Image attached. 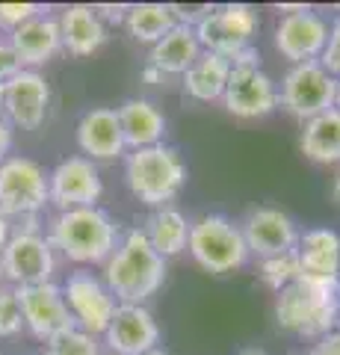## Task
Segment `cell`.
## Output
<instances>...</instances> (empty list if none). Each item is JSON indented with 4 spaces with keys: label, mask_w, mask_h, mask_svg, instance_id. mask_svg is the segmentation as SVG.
Returning <instances> with one entry per match:
<instances>
[{
    "label": "cell",
    "mask_w": 340,
    "mask_h": 355,
    "mask_svg": "<svg viewBox=\"0 0 340 355\" xmlns=\"http://www.w3.org/2000/svg\"><path fill=\"white\" fill-rule=\"evenodd\" d=\"M122 231L125 228L101 205L62 210V214H53L45 225V234L53 252L69 263H74V270L104 266L109 254L116 252L118 240H122Z\"/></svg>",
    "instance_id": "1"
},
{
    "label": "cell",
    "mask_w": 340,
    "mask_h": 355,
    "mask_svg": "<svg viewBox=\"0 0 340 355\" xmlns=\"http://www.w3.org/2000/svg\"><path fill=\"white\" fill-rule=\"evenodd\" d=\"M169 261L160 258L142 228H125L116 252L101 266V279L118 305H145L166 282Z\"/></svg>",
    "instance_id": "2"
},
{
    "label": "cell",
    "mask_w": 340,
    "mask_h": 355,
    "mask_svg": "<svg viewBox=\"0 0 340 355\" xmlns=\"http://www.w3.org/2000/svg\"><path fill=\"white\" fill-rule=\"evenodd\" d=\"M276 323L281 331L316 340L340 329V282L296 279L276 296Z\"/></svg>",
    "instance_id": "3"
},
{
    "label": "cell",
    "mask_w": 340,
    "mask_h": 355,
    "mask_svg": "<svg viewBox=\"0 0 340 355\" xmlns=\"http://www.w3.org/2000/svg\"><path fill=\"white\" fill-rule=\"evenodd\" d=\"M186 163L181 151L160 142L151 148H136L125 154V184L142 207H169L186 187Z\"/></svg>",
    "instance_id": "4"
},
{
    "label": "cell",
    "mask_w": 340,
    "mask_h": 355,
    "mask_svg": "<svg viewBox=\"0 0 340 355\" xmlns=\"http://www.w3.org/2000/svg\"><path fill=\"white\" fill-rule=\"evenodd\" d=\"M0 266L9 287H30L57 282L60 254L42 225V216H27L12 222V237L0 252Z\"/></svg>",
    "instance_id": "5"
},
{
    "label": "cell",
    "mask_w": 340,
    "mask_h": 355,
    "mask_svg": "<svg viewBox=\"0 0 340 355\" xmlns=\"http://www.w3.org/2000/svg\"><path fill=\"white\" fill-rule=\"evenodd\" d=\"M186 252L211 275L237 272L251 258L246 249L243 231H240V222L228 219L225 214H204L199 219H193Z\"/></svg>",
    "instance_id": "6"
},
{
    "label": "cell",
    "mask_w": 340,
    "mask_h": 355,
    "mask_svg": "<svg viewBox=\"0 0 340 355\" xmlns=\"http://www.w3.org/2000/svg\"><path fill=\"white\" fill-rule=\"evenodd\" d=\"M222 107L234 119H243V121L267 119L269 113L278 110V80H272L263 71L260 53L255 44L231 60V74H228Z\"/></svg>",
    "instance_id": "7"
},
{
    "label": "cell",
    "mask_w": 340,
    "mask_h": 355,
    "mask_svg": "<svg viewBox=\"0 0 340 355\" xmlns=\"http://www.w3.org/2000/svg\"><path fill=\"white\" fill-rule=\"evenodd\" d=\"M193 27L202 42V51L234 60L237 53L251 48V42H255L258 30H260V15H258V9L249 3L204 6Z\"/></svg>",
    "instance_id": "8"
},
{
    "label": "cell",
    "mask_w": 340,
    "mask_h": 355,
    "mask_svg": "<svg viewBox=\"0 0 340 355\" xmlns=\"http://www.w3.org/2000/svg\"><path fill=\"white\" fill-rule=\"evenodd\" d=\"M51 207L48 169L24 154L0 160V214L9 219L42 216Z\"/></svg>",
    "instance_id": "9"
},
{
    "label": "cell",
    "mask_w": 340,
    "mask_h": 355,
    "mask_svg": "<svg viewBox=\"0 0 340 355\" xmlns=\"http://www.w3.org/2000/svg\"><path fill=\"white\" fill-rule=\"evenodd\" d=\"M337 101V77L328 74L320 60L290 65L278 80V107L293 119L308 121L332 110Z\"/></svg>",
    "instance_id": "10"
},
{
    "label": "cell",
    "mask_w": 340,
    "mask_h": 355,
    "mask_svg": "<svg viewBox=\"0 0 340 355\" xmlns=\"http://www.w3.org/2000/svg\"><path fill=\"white\" fill-rule=\"evenodd\" d=\"M60 287H62L65 305H69V314L74 320V329L101 338L118 308L116 296L109 293V287L101 279V272L71 270Z\"/></svg>",
    "instance_id": "11"
},
{
    "label": "cell",
    "mask_w": 340,
    "mask_h": 355,
    "mask_svg": "<svg viewBox=\"0 0 340 355\" xmlns=\"http://www.w3.org/2000/svg\"><path fill=\"white\" fill-rule=\"evenodd\" d=\"M48 193L53 214L62 210H80V207H98L104 196V178L98 163H92L83 154L62 157L48 172Z\"/></svg>",
    "instance_id": "12"
},
{
    "label": "cell",
    "mask_w": 340,
    "mask_h": 355,
    "mask_svg": "<svg viewBox=\"0 0 340 355\" xmlns=\"http://www.w3.org/2000/svg\"><path fill=\"white\" fill-rule=\"evenodd\" d=\"M24 317V331H30L42 347L48 340L65 335L74 329V320L69 314V305L62 299V287L57 282L48 284H30V287H12Z\"/></svg>",
    "instance_id": "13"
},
{
    "label": "cell",
    "mask_w": 340,
    "mask_h": 355,
    "mask_svg": "<svg viewBox=\"0 0 340 355\" xmlns=\"http://www.w3.org/2000/svg\"><path fill=\"white\" fill-rule=\"evenodd\" d=\"M51 110V83L42 71L18 69L3 83L0 113L15 130H39L48 121Z\"/></svg>",
    "instance_id": "14"
},
{
    "label": "cell",
    "mask_w": 340,
    "mask_h": 355,
    "mask_svg": "<svg viewBox=\"0 0 340 355\" xmlns=\"http://www.w3.org/2000/svg\"><path fill=\"white\" fill-rule=\"evenodd\" d=\"M272 42H276V51L281 53V60H287L290 65L314 62L325 51L328 18L323 12H316L314 6H302L299 12L278 15Z\"/></svg>",
    "instance_id": "15"
},
{
    "label": "cell",
    "mask_w": 340,
    "mask_h": 355,
    "mask_svg": "<svg viewBox=\"0 0 340 355\" xmlns=\"http://www.w3.org/2000/svg\"><path fill=\"white\" fill-rule=\"evenodd\" d=\"M240 231H243L246 249L255 258H272V254H287L296 252V243H299L302 228L296 225V219L290 214H284L281 207H251L246 219L240 222Z\"/></svg>",
    "instance_id": "16"
},
{
    "label": "cell",
    "mask_w": 340,
    "mask_h": 355,
    "mask_svg": "<svg viewBox=\"0 0 340 355\" xmlns=\"http://www.w3.org/2000/svg\"><path fill=\"white\" fill-rule=\"evenodd\" d=\"M160 323L148 305H118L101 335L109 355H145L160 347Z\"/></svg>",
    "instance_id": "17"
},
{
    "label": "cell",
    "mask_w": 340,
    "mask_h": 355,
    "mask_svg": "<svg viewBox=\"0 0 340 355\" xmlns=\"http://www.w3.org/2000/svg\"><path fill=\"white\" fill-rule=\"evenodd\" d=\"M6 39L15 53L18 69H30V71H42L62 51L60 21H57V12H51V9L24 21V24L9 33Z\"/></svg>",
    "instance_id": "18"
},
{
    "label": "cell",
    "mask_w": 340,
    "mask_h": 355,
    "mask_svg": "<svg viewBox=\"0 0 340 355\" xmlns=\"http://www.w3.org/2000/svg\"><path fill=\"white\" fill-rule=\"evenodd\" d=\"M74 139L83 157H89L92 163H109V160H125L127 146H125V133L118 125L116 107H92L80 116L78 128H74Z\"/></svg>",
    "instance_id": "19"
},
{
    "label": "cell",
    "mask_w": 340,
    "mask_h": 355,
    "mask_svg": "<svg viewBox=\"0 0 340 355\" xmlns=\"http://www.w3.org/2000/svg\"><path fill=\"white\" fill-rule=\"evenodd\" d=\"M60 33H62V51H69L71 57L86 60L98 53L107 44L109 33L104 18L98 15L92 3H69L57 12Z\"/></svg>",
    "instance_id": "20"
},
{
    "label": "cell",
    "mask_w": 340,
    "mask_h": 355,
    "mask_svg": "<svg viewBox=\"0 0 340 355\" xmlns=\"http://www.w3.org/2000/svg\"><path fill=\"white\" fill-rule=\"evenodd\" d=\"M296 263L302 279L332 282L340 272V234L328 225L305 228L296 243Z\"/></svg>",
    "instance_id": "21"
},
{
    "label": "cell",
    "mask_w": 340,
    "mask_h": 355,
    "mask_svg": "<svg viewBox=\"0 0 340 355\" xmlns=\"http://www.w3.org/2000/svg\"><path fill=\"white\" fill-rule=\"evenodd\" d=\"M202 42L195 36V27L190 21H178L166 36H163L157 44L148 48V62L151 69H157L163 77H184V71L202 57Z\"/></svg>",
    "instance_id": "22"
},
{
    "label": "cell",
    "mask_w": 340,
    "mask_h": 355,
    "mask_svg": "<svg viewBox=\"0 0 340 355\" xmlns=\"http://www.w3.org/2000/svg\"><path fill=\"white\" fill-rule=\"evenodd\" d=\"M116 113H118V125H122V133H125L127 151L151 148V146L166 142L169 121L154 101H148V98H127L122 107H116Z\"/></svg>",
    "instance_id": "23"
},
{
    "label": "cell",
    "mask_w": 340,
    "mask_h": 355,
    "mask_svg": "<svg viewBox=\"0 0 340 355\" xmlns=\"http://www.w3.org/2000/svg\"><path fill=\"white\" fill-rule=\"evenodd\" d=\"M142 234L145 240L154 246V252L160 258H178V254L186 252L190 246V228H193V219H186L184 210H178L175 205L169 207H157V210H148L145 222H142Z\"/></svg>",
    "instance_id": "24"
},
{
    "label": "cell",
    "mask_w": 340,
    "mask_h": 355,
    "mask_svg": "<svg viewBox=\"0 0 340 355\" xmlns=\"http://www.w3.org/2000/svg\"><path fill=\"white\" fill-rule=\"evenodd\" d=\"M228 74H231V60L204 51L181 77L184 95L193 98V101H199V104L222 101L225 86H228Z\"/></svg>",
    "instance_id": "25"
},
{
    "label": "cell",
    "mask_w": 340,
    "mask_h": 355,
    "mask_svg": "<svg viewBox=\"0 0 340 355\" xmlns=\"http://www.w3.org/2000/svg\"><path fill=\"white\" fill-rule=\"evenodd\" d=\"M299 148L311 163L340 166V110L337 107L302 121Z\"/></svg>",
    "instance_id": "26"
},
{
    "label": "cell",
    "mask_w": 340,
    "mask_h": 355,
    "mask_svg": "<svg viewBox=\"0 0 340 355\" xmlns=\"http://www.w3.org/2000/svg\"><path fill=\"white\" fill-rule=\"evenodd\" d=\"M181 21V9L172 3H130L122 27L136 44H157Z\"/></svg>",
    "instance_id": "27"
},
{
    "label": "cell",
    "mask_w": 340,
    "mask_h": 355,
    "mask_svg": "<svg viewBox=\"0 0 340 355\" xmlns=\"http://www.w3.org/2000/svg\"><path fill=\"white\" fill-rule=\"evenodd\" d=\"M258 279L263 282V287L272 293H281L284 287H290L299 279V263H296V254H272V258H260L258 261Z\"/></svg>",
    "instance_id": "28"
},
{
    "label": "cell",
    "mask_w": 340,
    "mask_h": 355,
    "mask_svg": "<svg viewBox=\"0 0 340 355\" xmlns=\"http://www.w3.org/2000/svg\"><path fill=\"white\" fill-rule=\"evenodd\" d=\"M45 355H109L104 340L80 329H69L65 335L45 343Z\"/></svg>",
    "instance_id": "29"
},
{
    "label": "cell",
    "mask_w": 340,
    "mask_h": 355,
    "mask_svg": "<svg viewBox=\"0 0 340 355\" xmlns=\"http://www.w3.org/2000/svg\"><path fill=\"white\" fill-rule=\"evenodd\" d=\"M24 331V317L12 287H0V340H12Z\"/></svg>",
    "instance_id": "30"
},
{
    "label": "cell",
    "mask_w": 340,
    "mask_h": 355,
    "mask_svg": "<svg viewBox=\"0 0 340 355\" xmlns=\"http://www.w3.org/2000/svg\"><path fill=\"white\" fill-rule=\"evenodd\" d=\"M39 12H45V6H39V3H0V36H9L12 30H18L24 21H30Z\"/></svg>",
    "instance_id": "31"
},
{
    "label": "cell",
    "mask_w": 340,
    "mask_h": 355,
    "mask_svg": "<svg viewBox=\"0 0 340 355\" xmlns=\"http://www.w3.org/2000/svg\"><path fill=\"white\" fill-rule=\"evenodd\" d=\"M320 65L328 74L340 77V15L328 21V42H325L323 57H320Z\"/></svg>",
    "instance_id": "32"
},
{
    "label": "cell",
    "mask_w": 340,
    "mask_h": 355,
    "mask_svg": "<svg viewBox=\"0 0 340 355\" xmlns=\"http://www.w3.org/2000/svg\"><path fill=\"white\" fill-rule=\"evenodd\" d=\"M308 355H340V329L328 331V335H323V338H316L311 343Z\"/></svg>",
    "instance_id": "33"
},
{
    "label": "cell",
    "mask_w": 340,
    "mask_h": 355,
    "mask_svg": "<svg viewBox=\"0 0 340 355\" xmlns=\"http://www.w3.org/2000/svg\"><path fill=\"white\" fill-rule=\"evenodd\" d=\"M15 71H18V62H15L12 48H9V39L0 36V83H6Z\"/></svg>",
    "instance_id": "34"
},
{
    "label": "cell",
    "mask_w": 340,
    "mask_h": 355,
    "mask_svg": "<svg viewBox=\"0 0 340 355\" xmlns=\"http://www.w3.org/2000/svg\"><path fill=\"white\" fill-rule=\"evenodd\" d=\"M12 146H15V128L0 113V160H6L9 154H12Z\"/></svg>",
    "instance_id": "35"
},
{
    "label": "cell",
    "mask_w": 340,
    "mask_h": 355,
    "mask_svg": "<svg viewBox=\"0 0 340 355\" xmlns=\"http://www.w3.org/2000/svg\"><path fill=\"white\" fill-rule=\"evenodd\" d=\"M98 15L104 18V24L107 21H116V24H122L125 21V12H127V6H109V3H98Z\"/></svg>",
    "instance_id": "36"
},
{
    "label": "cell",
    "mask_w": 340,
    "mask_h": 355,
    "mask_svg": "<svg viewBox=\"0 0 340 355\" xmlns=\"http://www.w3.org/2000/svg\"><path fill=\"white\" fill-rule=\"evenodd\" d=\"M139 77H142V83H148V86H160V83H166V77H163L157 69H151V65H145Z\"/></svg>",
    "instance_id": "37"
},
{
    "label": "cell",
    "mask_w": 340,
    "mask_h": 355,
    "mask_svg": "<svg viewBox=\"0 0 340 355\" xmlns=\"http://www.w3.org/2000/svg\"><path fill=\"white\" fill-rule=\"evenodd\" d=\"M9 237H12V219L0 214V252H3V246L9 243Z\"/></svg>",
    "instance_id": "38"
},
{
    "label": "cell",
    "mask_w": 340,
    "mask_h": 355,
    "mask_svg": "<svg viewBox=\"0 0 340 355\" xmlns=\"http://www.w3.org/2000/svg\"><path fill=\"white\" fill-rule=\"evenodd\" d=\"M328 196H332V202L340 207V169H337V175L332 178V190H328Z\"/></svg>",
    "instance_id": "39"
},
{
    "label": "cell",
    "mask_w": 340,
    "mask_h": 355,
    "mask_svg": "<svg viewBox=\"0 0 340 355\" xmlns=\"http://www.w3.org/2000/svg\"><path fill=\"white\" fill-rule=\"evenodd\" d=\"M237 355H267L263 349H258V347H249V349H240Z\"/></svg>",
    "instance_id": "40"
},
{
    "label": "cell",
    "mask_w": 340,
    "mask_h": 355,
    "mask_svg": "<svg viewBox=\"0 0 340 355\" xmlns=\"http://www.w3.org/2000/svg\"><path fill=\"white\" fill-rule=\"evenodd\" d=\"M145 355H172V352L163 349V347H157V349H151V352H145Z\"/></svg>",
    "instance_id": "41"
},
{
    "label": "cell",
    "mask_w": 340,
    "mask_h": 355,
    "mask_svg": "<svg viewBox=\"0 0 340 355\" xmlns=\"http://www.w3.org/2000/svg\"><path fill=\"white\" fill-rule=\"evenodd\" d=\"M334 107L340 110V77H337V101H334Z\"/></svg>",
    "instance_id": "42"
},
{
    "label": "cell",
    "mask_w": 340,
    "mask_h": 355,
    "mask_svg": "<svg viewBox=\"0 0 340 355\" xmlns=\"http://www.w3.org/2000/svg\"><path fill=\"white\" fill-rule=\"evenodd\" d=\"M0 287H6V279H3V266H0Z\"/></svg>",
    "instance_id": "43"
},
{
    "label": "cell",
    "mask_w": 340,
    "mask_h": 355,
    "mask_svg": "<svg viewBox=\"0 0 340 355\" xmlns=\"http://www.w3.org/2000/svg\"><path fill=\"white\" fill-rule=\"evenodd\" d=\"M337 282H340V272H337Z\"/></svg>",
    "instance_id": "44"
}]
</instances>
